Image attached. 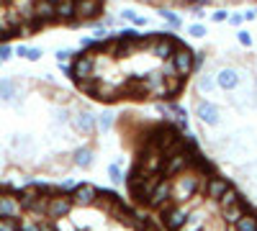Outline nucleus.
<instances>
[{
	"mask_svg": "<svg viewBox=\"0 0 257 231\" xmlns=\"http://www.w3.org/2000/svg\"><path fill=\"white\" fill-rule=\"evenodd\" d=\"M211 21H213V24H226V21H229V11H224V8L213 11L211 13Z\"/></svg>",
	"mask_w": 257,
	"mask_h": 231,
	"instance_id": "obj_35",
	"label": "nucleus"
},
{
	"mask_svg": "<svg viewBox=\"0 0 257 231\" xmlns=\"http://www.w3.org/2000/svg\"><path fill=\"white\" fill-rule=\"evenodd\" d=\"M8 146H11L18 157H31V154H36V141H34L31 134H13V136L8 139Z\"/></svg>",
	"mask_w": 257,
	"mask_h": 231,
	"instance_id": "obj_12",
	"label": "nucleus"
},
{
	"mask_svg": "<svg viewBox=\"0 0 257 231\" xmlns=\"http://www.w3.org/2000/svg\"><path fill=\"white\" fill-rule=\"evenodd\" d=\"M113 123H116V113H113V111L98 113V131H100V134H108V131L113 129Z\"/></svg>",
	"mask_w": 257,
	"mask_h": 231,
	"instance_id": "obj_22",
	"label": "nucleus"
},
{
	"mask_svg": "<svg viewBox=\"0 0 257 231\" xmlns=\"http://www.w3.org/2000/svg\"><path fill=\"white\" fill-rule=\"evenodd\" d=\"M193 49H188V47H178L175 49V54H173V65H175V72H178V77H190L193 75Z\"/></svg>",
	"mask_w": 257,
	"mask_h": 231,
	"instance_id": "obj_10",
	"label": "nucleus"
},
{
	"mask_svg": "<svg viewBox=\"0 0 257 231\" xmlns=\"http://www.w3.org/2000/svg\"><path fill=\"white\" fill-rule=\"evenodd\" d=\"M41 54H44V52H41L39 47H26L24 59H29V62H39V59H41Z\"/></svg>",
	"mask_w": 257,
	"mask_h": 231,
	"instance_id": "obj_34",
	"label": "nucleus"
},
{
	"mask_svg": "<svg viewBox=\"0 0 257 231\" xmlns=\"http://www.w3.org/2000/svg\"><path fill=\"white\" fill-rule=\"evenodd\" d=\"M226 231H237V228H234V226H226Z\"/></svg>",
	"mask_w": 257,
	"mask_h": 231,
	"instance_id": "obj_50",
	"label": "nucleus"
},
{
	"mask_svg": "<svg viewBox=\"0 0 257 231\" xmlns=\"http://www.w3.org/2000/svg\"><path fill=\"white\" fill-rule=\"evenodd\" d=\"M183 3H188V6H201V8H206V6H211L213 0H183Z\"/></svg>",
	"mask_w": 257,
	"mask_h": 231,
	"instance_id": "obj_44",
	"label": "nucleus"
},
{
	"mask_svg": "<svg viewBox=\"0 0 257 231\" xmlns=\"http://www.w3.org/2000/svg\"><path fill=\"white\" fill-rule=\"evenodd\" d=\"M13 57H16V52H13L11 44H0V59L8 62V59H13Z\"/></svg>",
	"mask_w": 257,
	"mask_h": 231,
	"instance_id": "obj_38",
	"label": "nucleus"
},
{
	"mask_svg": "<svg viewBox=\"0 0 257 231\" xmlns=\"http://www.w3.org/2000/svg\"><path fill=\"white\" fill-rule=\"evenodd\" d=\"M155 111H157L162 118H173V113H170V106H167V103H155Z\"/></svg>",
	"mask_w": 257,
	"mask_h": 231,
	"instance_id": "obj_40",
	"label": "nucleus"
},
{
	"mask_svg": "<svg viewBox=\"0 0 257 231\" xmlns=\"http://www.w3.org/2000/svg\"><path fill=\"white\" fill-rule=\"evenodd\" d=\"M234 228H237V231H257V213L247 211L237 223H234Z\"/></svg>",
	"mask_w": 257,
	"mask_h": 231,
	"instance_id": "obj_23",
	"label": "nucleus"
},
{
	"mask_svg": "<svg viewBox=\"0 0 257 231\" xmlns=\"http://www.w3.org/2000/svg\"><path fill=\"white\" fill-rule=\"evenodd\" d=\"M54 226H57V231H77L72 223H70V218H57V221H52Z\"/></svg>",
	"mask_w": 257,
	"mask_h": 231,
	"instance_id": "obj_37",
	"label": "nucleus"
},
{
	"mask_svg": "<svg viewBox=\"0 0 257 231\" xmlns=\"http://www.w3.org/2000/svg\"><path fill=\"white\" fill-rule=\"evenodd\" d=\"M254 18H257L254 11H247V13H244V21H254Z\"/></svg>",
	"mask_w": 257,
	"mask_h": 231,
	"instance_id": "obj_46",
	"label": "nucleus"
},
{
	"mask_svg": "<svg viewBox=\"0 0 257 231\" xmlns=\"http://www.w3.org/2000/svg\"><path fill=\"white\" fill-rule=\"evenodd\" d=\"M75 187H77V180H75V177H64V180H59L57 190H59V193H70V195H72Z\"/></svg>",
	"mask_w": 257,
	"mask_h": 231,
	"instance_id": "obj_30",
	"label": "nucleus"
},
{
	"mask_svg": "<svg viewBox=\"0 0 257 231\" xmlns=\"http://www.w3.org/2000/svg\"><path fill=\"white\" fill-rule=\"evenodd\" d=\"M206 65V52H196L193 54V72H201Z\"/></svg>",
	"mask_w": 257,
	"mask_h": 231,
	"instance_id": "obj_33",
	"label": "nucleus"
},
{
	"mask_svg": "<svg viewBox=\"0 0 257 231\" xmlns=\"http://www.w3.org/2000/svg\"><path fill=\"white\" fill-rule=\"evenodd\" d=\"M178 47H183L180 39H175V36H162V31H160L157 39L152 41V54H155L157 59L167 62V59H173V54H175Z\"/></svg>",
	"mask_w": 257,
	"mask_h": 231,
	"instance_id": "obj_7",
	"label": "nucleus"
},
{
	"mask_svg": "<svg viewBox=\"0 0 257 231\" xmlns=\"http://www.w3.org/2000/svg\"><path fill=\"white\" fill-rule=\"evenodd\" d=\"M70 118H72V111H70L67 106L52 108V121H54V126H70Z\"/></svg>",
	"mask_w": 257,
	"mask_h": 231,
	"instance_id": "obj_21",
	"label": "nucleus"
},
{
	"mask_svg": "<svg viewBox=\"0 0 257 231\" xmlns=\"http://www.w3.org/2000/svg\"><path fill=\"white\" fill-rule=\"evenodd\" d=\"M0 100L11 103V106H21L24 93H21V85L13 77H0Z\"/></svg>",
	"mask_w": 257,
	"mask_h": 231,
	"instance_id": "obj_11",
	"label": "nucleus"
},
{
	"mask_svg": "<svg viewBox=\"0 0 257 231\" xmlns=\"http://www.w3.org/2000/svg\"><path fill=\"white\" fill-rule=\"evenodd\" d=\"M157 13L167 21V26H170V29H183V18H180L175 11H170V8H160Z\"/></svg>",
	"mask_w": 257,
	"mask_h": 231,
	"instance_id": "obj_25",
	"label": "nucleus"
},
{
	"mask_svg": "<svg viewBox=\"0 0 257 231\" xmlns=\"http://www.w3.org/2000/svg\"><path fill=\"white\" fill-rule=\"evenodd\" d=\"M213 77H216V88H221L224 93H234L242 82H244V75H242V70H237V67H231V65H226V67H219L216 72H213Z\"/></svg>",
	"mask_w": 257,
	"mask_h": 231,
	"instance_id": "obj_5",
	"label": "nucleus"
},
{
	"mask_svg": "<svg viewBox=\"0 0 257 231\" xmlns=\"http://www.w3.org/2000/svg\"><path fill=\"white\" fill-rule=\"evenodd\" d=\"M108 180H111L113 185H123V182H126V175H123V170H121L116 162L108 164Z\"/></svg>",
	"mask_w": 257,
	"mask_h": 231,
	"instance_id": "obj_28",
	"label": "nucleus"
},
{
	"mask_svg": "<svg viewBox=\"0 0 257 231\" xmlns=\"http://www.w3.org/2000/svg\"><path fill=\"white\" fill-rule=\"evenodd\" d=\"M188 34L193 36V39H203L208 31H206V26L201 24V21H198V24H193V26H188Z\"/></svg>",
	"mask_w": 257,
	"mask_h": 231,
	"instance_id": "obj_32",
	"label": "nucleus"
},
{
	"mask_svg": "<svg viewBox=\"0 0 257 231\" xmlns=\"http://www.w3.org/2000/svg\"><path fill=\"white\" fill-rule=\"evenodd\" d=\"M190 13H193V18H196V21H203V16H206L201 6H190Z\"/></svg>",
	"mask_w": 257,
	"mask_h": 231,
	"instance_id": "obj_43",
	"label": "nucleus"
},
{
	"mask_svg": "<svg viewBox=\"0 0 257 231\" xmlns=\"http://www.w3.org/2000/svg\"><path fill=\"white\" fill-rule=\"evenodd\" d=\"M252 11H254V13H257V8H252Z\"/></svg>",
	"mask_w": 257,
	"mask_h": 231,
	"instance_id": "obj_52",
	"label": "nucleus"
},
{
	"mask_svg": "<svg viewBox=\"0 0 257 231\" xmlns=\"http://www.w3.org/2000/svg\"><path fill=\"white\" fill-rule=\"evenodd\" d=\"M237 39H239V44L242 47H252V36H249V31H237Z\"/></svg>",
	"mask_w": 257,
	"mask_h": 231,
	"instance_id": "obj_41",
	"label": "nucleus"
},
{
	"mask_svg": "<svg viewBox=\"0 0 257 231\" xmlns=\"http://www.w3.org/2000/svg\"><path fill=\"white\" fill-rule=\"evenodd\" d=\"M247 211H249V205H247V200L242 198V200H237L234 205L224 208V211H221V218H224V223H226V226H234V223H237Z\"/></svg>",
	"mask_w": 257,
	"mask_h": 231,
	"instance_id": "obj_18",
	"label": "nucleus"
},
{
	"mask_svg": "<svg viewBox=\"0 0 257 231\" xmlns=\"http://www.w3.org/2000/svg\"><path fill=\"white\" fill-rule=\"evenodd\" d=\"M103 16V6L100 0H77V18L82 21H93V18H100Z\"/></svg>",
	"mask_w": 257,
	"mask_h": 231,
	"instance_id": "obj_16",
	"label": "nucleus"
},
{
	"mask_svg": "<svg viewBox=\"0 0 257 231\" xmlns=\"http://www.w3.org/2000/svg\"><path fill=\"white\" fill-rule=\"evenodd\" d=\"M0 231H18V218H0Z\"/></svg>",
	"mask_w": 257,
	"mask_h": 231,
	"instance_id": "obj_36",
	"label": "nucleus"
},
{
	"mask_svg": "<svg viewBox=\"0 0 257 231\" xmlns=\"http://www.w3.org/2000/svg\"><path fill=\"white\" fill-rule=\"evenodd\" d=\"M47 3H52V6H57V3H62V0H47Z\"/></svg>",
	"mask_w": 257,
	"mask_h": 231,
	"instance_id": "obj_49",
	"label": "nucleus"
},
{
	"mask_svg": "<svg viewBox=\"0 0 257 231\" xmlns=\"http://www.w3.org/2000/svg\"><path fill=\"white\" fill-rule=\"evenodd\" d=\"M24 208H21L18 193L11 190H0V218H21Z\"/></svg>",
	"mask_w": 257,
	"mask_h": 231,
	"instance_id": "obj_8",
	"label": "nucleus"
},
{
	"mask_svg": "<svg viewBox=\"0 0 257 231\" xmlns=\"http://www.w3.org/2000/svg\"><path fill=\"white\" fill-rule=\"evenodd\" d=\"M18 231H41V221L31 216H21L18 218Z\"/></svg>",
	"mask_w": 257,
	"mask_h": 231,
	"instance_id": "obj_27",
	"label": "nucleus"
},
{
	"mask_svg": "<svg viewBox=\"0 0 257 231\" xmlns=\"http://www.w3.org/2000/svg\"><path fill=\"white\" fill-rule=\"evenodd\" d=\"M213 90H216V77H213V72L201 70L198 77H196V93L208 95V93H213Z\"/></svg>",
	"mask_w": 257,
	"mask_h": 231,
	"instance_id": "obj_20",
	"label": "nucleus"
},
{
	"mask_svg": "<svg viewBox=\"0 0 257 231\" xmlns=\"http://www.w3.org/2000/svg\"><path fill=\"white\" fill-rule=\"evenodd\" d=\"M144 231H160V228H157V226H155V223H149V226H147V228H144Z\"/></svg>",
	"mask_w": 257,
	"mask_h": 231,
	"instance_id": "obj_48",
	"label": "nucleus"
},
{
	"mask_svg": "<svg viewBox=\"0 0 257 231\" xmlns=\"http://www.w3.org/2000/svg\"><path fill=\"white\" fill-rule=\"evenodd\" d=\"M13 3H18V0H0V6H13Z\"/></svg>",
	"mask_w": 257,
	"mask_h": 231,
	"instance_id": "obj_47",
	"label": "nucleus"
},
{
	"mask_svg": "<svg viewBox=\"0 0 257 231\" xmlns=\"http://www.w3.org/2000/svg\"><path fill=\"white\" fill-rule=\"evenodd\" d=\"M41 231H57V226L52 221H41Z\"/></svg>",
	"mask_w": 257,
	"mask_h": 231,
	"instance_id": "obj_45",
	"label": "nucleus"
},
{
	"mask_svg": "<svg viewBox=\"0 0 257 231\" xmlns=\"http://www.w3.org/2000/svg\"><path fill=\"white\" fill-rule=\"evenodd\" d=\"M54 11H57V21L72 24V21L77 18V0H62V3L54 6Z\"/></svg>",
	"mask_w": 257,
	"mask_h": 231,
	"instance_id": "obj_19",
	"label": "nucleus"
},
{
	"mask_svg": "<svg viewBox=\"0 0 257 231\" xmlns=\"http://www.w3.org/2000/svg\"><path fill=\"white\" fill-rule=\"evenodd\" d=\"M254 88H257V72H254Z\"/></svg>",
	"mask_w": 257,
	"mask_h": 231,
	"instance_id": "obj_51",
	"label": "nucleus"
},
{
	"mask_svg": "<svg viewBox=\"0 0 257 231\" xmlns=\"http://www.w3.org/2000/svg\"><path fill=\"white\" fill-rule=\"evenodd\" d=\"M72 164L80 167V170H90V167L95 164V149L90 144H82V146H75L72 154H70Z\"/></svg>",
	"mask_w": 257,
	"mask_h": 231,
	"instance_id": "obj_14",
	"label": "nucleus"
},
{
	"mask_svg": "<svg viewBox=\"0 0 257 231\" xmlns=\"http://www.w3.org/2000/svg\"><path fill=\"white\" fill-rule=\"evenodd\" d=\"M70 129H72L77 136H93V134L98 131V113H93V111H88V108L72 111Z\"/></svg>",
	"mask_w": 257,
	"mask_h": 231,
	"instance_id": "obj_2",
	"label": "nucleus"
},
{
	"mask_svg": "<svg viewBox=\"0 0 257 231\" xmlns=\"http://www.w3.org/2000/svg\"><path fill=\"white\" fill-rule=\"evenodd\" d=\"M75 49H67V47H62V49H57L54 52V59L59 62V65H62V62H70V59H75Z\"/></svg>",
	"mask_w": 257,
	"mask_h": 231,
	"instance_id": "obj_31",
	"label": "nucleus"
},
{
	"mask_svg": "<svg viewBox=\"0 0 257 231\" xmlns=\"http://www.w3.org/2000/svg\"><path fill=\"white\" fill-rule=\"evenodd\" d=\"M237 200H242V193L237 190V187H229V190L219 198V211H224V208H229V205H234V203H237Z\"/></svg>",
	"mask_w": 257,
	"mask_h": 231,
	"instance_id": "obj_24",
	"label": "nucleus"
},
{
	"mask_svg": "<svg viewBox=\"0 0 257 231\" xmlns=\"http://www.w3.org/2000/svg\"><path fill=\"white\" fill-rule=\"evenodd\" d=\"M201 231H208V228H201Z\"/></svg>",
	"mask_w": 257,
	"mask_h": 231,
	"instance_id": "obj_53",
	"label": "nucleus"
},
{
	"mask_svg": "<svg viewBox=\"0 0 257 231\" xmlns=\"http://www.w3.org/2000/svg\"><path fill=\"white\" fill-rule=\"evenodd\" d=\"M173 203V180L170 177H160L152 187V193L147 198V205L149 208H167Z\"/></svg>",
	"mask_w": 257,
	"mask_h": 231,
	"instance_id": "obj_4",
	"label": "nucleus"
},
{
	"mask_svg": "<svg viewBox=\"0 0 257 231\" xmlns=\"http://www.w3.org/2000/svg\"><path fill=\"white\" fill-rule=\"evenodd\" d=\"M72 211H75V200H72V195H70V193H59V190H54V193L49 195V200H47V211H44V216H47L49 221H57V218H67Z\"/></svg>",
	"mask_w": 257,
	"mask_h": 231,
	"instance_id": "obj_1",
	"label": "nucleus"
},
{
	"mask_svg": "<svg viewBox=\"0 0 257 231\" xmlns=\"http://www.w3.org/2000/svg\"><path fill=\"white\" fill-rule=\"evenodd\" d=\"M231 187V182L226 180V177H221V175H208V180H206V190H203V198H208V200H216L219 203V198Z\"/></svg>",
	"mask_w": 257,
	"mask_h": 231,
	"instance_id": "obj_13",
	"label": "nucleus"
},
{
	"mask_svg": "<svg viewBox=\"0 0 257 231\" xmlns=\"http://www.w3.org/2000/svg\"><path fill=\"white\" fill-rule=\"evenodd\" d=\"M98 44H100V41H95L93 36H82L80 39V47L82 49H98Z\"/></svg>",
	"mask_w": 257,
	"mask_h": 231,
	"instance_id": "obj_39",
	"label": "nucleus"
},
{
	"mask_svg": "<svg viewBox=\"0 0 257 231\" xmlns=\"http://www.w3.org/2000/svg\"><path fill=\"white\" fill-rule=\"evenodd\" d=\"M95 198H98V185L93 182H77V187L72 190L75 208H90L95 205Z\"/></svg>",
	"mask_w": 257,
	"mask_h": 231,
	"instance_id": "obj_9",
	"label": "nucleus"
},
{
	"mask_svg": "<svg viewBox=\"0 0 257 231\" xmlns=\"http://www.w3.org/2000/svg\"><path fill=\"white\" fill-rule=\"evenodd\" d=\"M229 24L239 29V26L244 24V13H229Z\"/></svg>",
	"mask_w": 257,
	"mask_h": 231,
	"instance_id": "obj_42",
	"label": "nucleus"
},
{
	"mask_svg": "<svg viewBox=\"0 0 257 231\" xmlns=\"http://www.w3.org/2000/svg\"><path fill=\"white\" fill-rule=\"evenodd\" d=\"M0 65H3V59H0Z\"/></svg>",
	"mask_w": 257,
	"mask_h": 231,
	"instance_id": "obj_54",
	"label": "nucleus"
},
{
	"mask_svg": "<svg viewBox=\"0 0 257 231\" xmlns=\"http://www.w3.org/2000/svg\"><path fill=\"white\" fill-rule=\"evenodd\" d=\"M208 218H211V213L206 211L203 205H198V208H193V211H190V216L185 218V223L178 231H201V228H206Z\"/></svg>",
	"mask_w": 257,
	"mask_h": 231,
	"instance_id": "obj_15",
	"label": "nucleus"
},
{
	"mask_svg": "<svg viewBox=\"0 0 257 231\" xmlns=\"http://www.w3.org/2000/svg\"><path fill=\"white\" fill-rule=\"evenodd\" d=\"M121 18L128 21V24H134V26H147V18L139 16L134 8H123V11H121Z\"/></svg>",
	"mask_w": 257,
	"mask_h": 231,
	"instance_id": "obj_26",
	"label": "nucleus"
},
{
	"mask_svg": "<svg viewBox=\"0 0 257 231\" xmlns=\"http://www.w3.org/2000/svg\"><path fill=\"white\" fill-rule=\"evenodd\" d=\"M167 106H170V113H173V118H175V121H188V111L180 106V103L167 100Z\"/></svg>",
	"mask_w": 257,
	"mask_h": 231,
	"instance_id": "obj_29",
	"label": "nucleus"
},
{
	"mask_svg": "<svg viewBox=\"0 0 257 231\" xmlns=\"http://www.w3.org/2000/svg\"><path fill=\"white\" fill-rule=\"evenodd\" d=\"M34 18L39 21L41 26L57 24V11H54L52 3H47V0H34Z\"/></svg>",
	"mask_w": 257,
	"mask_h": 231,
	"instance_id": "obj_17",
	"label": "nucleus"
},
{
	"mask_svg": "<svg viewBox=\"0 0 257 231\" xmlns=\"http://www.w3.org/2000/svg\"><path fill=\"white\" fill-rule=\"evenodd\" d=\"M193 111H196L198 121H201L203 126H208V129H216V126L224 123V113H221V108L216 106V103L206 100V98L196 100V108H193Z\"/></svg>",
	"mask_w": 257,
	"mask_h": 231,
	"instance_id": "obj_3",
	"label": "nucleus"
},
{
	"mask_svg": "<svg viewBox=\"0 0 257 231\" xmlns=\"http://www.w3.org/2000/svg\"><path fill=\"white\" fill-rule=\"evenodd\" d=\"M95 67H98V62L95 57H90L88 52H77L75 59H72V80H90L95 77Z\"/></svg>",
	"mask_w": 257,
	"mask_h": 231,
	"instance_id": "obj_6",
	"label": "nucleus"
}]
</instances>
